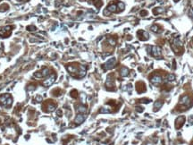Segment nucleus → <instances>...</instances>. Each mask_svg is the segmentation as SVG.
<instances>
[{
	"instance_id": "16",
	"label": "nucleus",
	"mask_w": 193,
	"mask_h": 145,
	"mask_svg": "<svg viewBox=\"0 0 193 145\" xmlns=\"http://www.w3.org/2000/svg\"><path fill=\"white\" fill-rule=\"evenodd\" d=\"M92 3L95 5V6H96V8H99L102 5H103V2H102L101 0H92Z\"/></svg>"
},
{
	"instance_id": "3",
	"label": "nucleus",
	"mask_w": 193,
	"mask_h": 145,
	"mask_svg": "<svg viewBox=\"0 0 193 145\" xmlns=\"http://www.w3.org/2000/svg\"><path fill=\"white\" fill-rule=\"evenodd\" d=\"M12 101H13V99H12V98H11L9 94H5V95L0 96V104L2 106L9 107L12 104Z\"/></svg>"
},
{
	"instance_id": "15",
	"label": "nucleus",
	"mask_w": 193,
	"mask_h": 145,
	"mask_svg": "<svg viewBox=\"0 0 193 145\" xmlns=\"http://www.w3.org/2000/svg\"><path fill=\"white\" fill-rule=\"evenodd\" d=\"M76 110H77V112L80 113V114H84V113L87 112V108H86L84 106H82V105L78 106L77 108H76Z\"/></svg>"
},
{
	"instance_id": "18",
	"label": "nucleus",
	"mask_w": 193,
	"mask_h": 145,
	"mask_svg": "<svg viewBox=\"0 0 193 145\" xmlns=\"http://www.w3.org/2000/svg\"><path fill=\"white\" fill-rule=\"evenodd\" d=\"M162 105H163V102H162V101H155V105H154V107L155 108V111H156V109H157V108H160V107H162Z\"/></svg>"
},
{
	"instance_id": "14",
	"label": "nucleus",
	"mask_w": 193,
	"mask_h": 145,
	"mask_svg": "<svg viewBox=\"0 0 193 145\" xmlns=\"http://www.w3.org/2000/svg\"><path fill=\"white\" fill-rule=\"evenodd\" d=\"M85 120V115H78L77 116H76V118H75L74 122L77 124H81L83 122V121Z\"/></svg>"
},
{
	"instance_id": "25",
	"label": "nucleus",
	"mask_w": 193,
	"mask_h": 145,
	"mask_svg": "<svg viewBox=\"0 0 193 145\" xmlns=\"http://www.w3.org/2000/svg\"><path fill=\"white\" fill-rule=\"evenodd\" d=\"M174 1H175V2H178V1H179V0H174Z\"/></svg>"
},
{
	"instance_id": "24",
	"label": "nucleus",
	"mask_w": 193,
	"mask_h": 145,
	"mask_svg": "<svg viewBox=\"0 0 193 145\" xmlns=\"http://www.w3.org/2000/svg\"><path fill=\"white\" fill-rule=\"evenodd\" d=\"M140 14H141L142 16H143V14H145V16H146V14H147V11H141Z\"/></svg>"
},
{
	"instance_id": "20",
	"label": "nucleus",
	"mask_w": 193,
	"mask_h": 145,
	"mask_svg": "<svg viewBox=\"0 0 193 145\" xmlns=\"http://www.w3.org/2000/svg\"><path fill=\"white\" fill-rule=\"evenodd\" d=\"M151 30H152L154 32H158V25H154V26L151 27Z\"/></svg>"
},
{
	"instance_id": "7",
	"label": "nucleus",
	"mask_w": 193,
	"mask_h": 145,
	"mask_svg": "<svg viewBox=\"0 0 193 145\" xmlns=\"http://www.w3.org/2000/svg\"><path fill=\"white\" fill-rule=\"evenodd\" d=\"M180 104L181 105H184L186 107H190L191 105V100H190V97L189 96H183L182 97V99L180 100Z\"/></svg>"
},
{
	"instance_id": "23",
	"label": "nucleus",
	"mask_w": 193,
	"mask_h": 145,
	"mask_svg": "<svg viewBox=\"0 0 193 145\" xmlns=\"http://www.w3.org/2000/svg\"><path fill=\"white\" fill-rule=\"evenodd\" d=\"M27 30H28V31H35V30H36V27H34V26H28V27H27Z\"/></svg>"
},
{
	"instance_id": "9",
	"label": "nucleus",
	"mask_w": 193,
	"mask_h": 145,
	"mask_svg": "<svg viewBox=\"0 0 193 145\" xmlns=\"http://www.w3.org/2000/svg\"><path fill=\"white\" fill-rule=\"evenodd\" d=\"M55 79H56V75L55 74H52L51 76H49V77L47 79V80H45L44 82L42 83V84L45 87H48V86H50L52 83H54V81H55Z\"/></svg>"
},
{
	"instance_id": "8",
	"label": "nucleus",
	"mask_w": 193,
	"mask_h": 145,
	"mask_svg": "<svg viewBox=\"0 0 193 145\" xmlns=\"http://www.w3.org/2000/svg\"><path fill=\"white\" fill-rule=\"evenodd\" d=\"M137 35L140 40H148V34L147 32L142 31V30H139V31L137 32Z\"/></svg>"
},
{
	"instance_id": "10",
	"label": "nucleus",
	"mask_w": 193,
	"mask_h": 145,
	"mask_svg": "<svg viewBox=\"0 0 193 145\" xmlns=\"http://www.w3.org/2000/svg\"><path fill=\"white\" fill-rule=\"evenodd\" d=\"M161 55V49L158 47H152L151 48V56L154 57H158Z\"/></svg>"
},
{
	"instance_id": "17",
	"label": "nucleus",
	"mask_w": 193,
	"mask_h": 145,
	"mask_svg": "<svg viewBox=\"0 0 193 145\" xmlns=\"http://www.w3.org/2000/svg\"><path fill=\"white\" fill-rule=\"evenodd\" d=\"M128 73H129V70L126 68V67H123L122 68V70H121V75L122 76H126V75H128Z\"/></svg>"
},
{
	"instance_id": "4",
	"label": "nucleus",
	"mask_w": 193,
	"mask_h": 145,
	"mask_svg": "<svg viewBox=\"0 0 193 145\" xmlns=\"http://www.w3.org/2000/svg\"><path fill=\"white\" fill-rule=\"evenodd\" d=\"M12 29H13L12 26H6L2 28V29L0 30V36L3 38L9 37L11 35V33H12Z\"/></svg>"
},
{
	"instance_id": "22",
	"label": "nucleus",
	"mask_w": 193,
	"mask_h": 145,
	"mask_svg": "<svg viewBox=\"0 0 193 145\" xmlns=\"http://www.w3.org/2000/svg\"><path fill=\"white\" fill-rule=\"evenodd\" d=\"M174 79H175V76L173 74H169L168 75V78H167V80L168 81H174Z\"/></svg>"
},
{
	"instance_id": "2",
	"label": "nucleus",
	"mask_w": 193,
	"mask_h": 145,
	"mask_svg": "<svg viewBox=\"0 0 193 145\" xmlns=\"http://www.w3.org/2000/svg\"><path fill=\"white\" fill-rule=\"evenodd\" d=\"M124 9V4L120 1H115V2L111 3L107 6V11L110 13H120Z\"/></svg>"
},
{
	"instance_id": "1",
	"label": "nucleus",
	"mask_w": 193,
	"mask_h": 145,
	"mask_svg": "<svg viewBox=\"0 0 193 145\" xmlns=\"http://www.w3.org/2000/svg\"><path fill=\"white\" fill-rule=\"evenodd\" d=\"M66 68L68 70V72L71 73V75L75 78H81L86 73L85 68L82 65H80V64H69V65L66 66Z\"/></svg>"
},
{
	"instance_id": "19",
	"label": "nucleus",
	"mask_w": 193,
	"mask_h": 145,
	"mask_svg": "<svg viewBox=\"0 0 193 145\" xmlns=\"http://www.w3.org/2000/svg\"><path fill=\"white\" fill-rule=\"evenodd\" d=\"M54 93V96H59L60 95V93H61V90L60 89H56V90H55V91H53Z\"/></svg>"
},
{
	"instance_id": "6",
	"label": "nucleus",
	"mask_w": 193,
	"mask_h": 145,
	"mask_svg": "<svg viewBox=\"0 0 193 145\" xmlns=\"http://www.w3.org/2000/svg\"><path fill=\"white\" fill-rule=\"evenodd\" d=\"M115 62H116V60H115V57H113V58H110L109 60H108V61H106L104 64H103V68H104V70L112 69L113 67L115 66Z\"/></svg>"
},
{
	"instance_id": "21",
	"label": "nucleus",
	"mask_w": 193,
	"mask_h": 145,
	"mask_svg": "<svg viewBox=\"0 0 193 145\" xmlns=\"http://www.w3.org/2000/svg\"><path fill=\"white\" fill-rule=\"evenodd\" d=\"M71 96L72 97H73V98H76V97L78 96V92H77V91H75V90H73V91L71 92Z\"/></svg>"
},
{
	"instance_id": "11",
	"label": "nucleus",
	"mask_w": 193,
	"mask_h": 145,
	"mask_svg": "<svg viewBox=\"0 0 193 145\" xmlns=\"http://www.w3.org/2000/svg\"><path fill=\"white\" fill-rule=\"evenodd\" d=\"M151 83H153V84H158V83H160L161 82H162V78H161L160 75L158 74H154L151 77Z\"/></svg>"
},
{
	"instance_id": "5",
	"label": "nucleus",
	"mask_w": 193,
	"mask_h": 145,
	"mask_svg": "<svg viewBox=\"0 0 193 145\" xmlns=\"http://www.w3.org/2000/svg\"><path fill=\"white\" fill-rule=\"evenodd\" d=\"M50 75V72H49V69L45 67V68H43L40 72H37L34 73V76L37 78H44V77H47V76H49Z\"/></svg>"
},
{
	"instance_id": "13",
	"label": "nucleus",
	"mask_w": 193,
	"mask_h": 145,
	"mask_svg": "<svg viewBox=\"0 0 193 145\" xmlns=\"http://www.w3.org/2000/svg\"><path fill=\"white\" fill-rule=\"evenodd\" d=\"M136 90L138 91V92L139 93H141L143 91H146V86H145V83H141V82H139L136 84Z\"/></svg>"
},
{
	"instance_id": "12",
	"label": "nucleus",
	"mask_w": 193,
	"mask_h": 145,
	"mask_svg": "<svg viewBox=\"0 0 193 145\" xmlns=\"http://www.w3.org/2000/svg\"><path fill=\"white\" fill-rule=\"evenodd\" d=\"M185 122V117L184 116H180L176 119V122H175V126L176 128H180L183 125V124Z\"/></svg>"
}]
</instances>
